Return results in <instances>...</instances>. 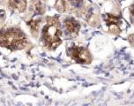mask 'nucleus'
I'll return each instance as SVG.
<instances>
[{
	"label": "nucleus",
	"mask_w": 134,
	"mask_h": 106,
	"mask_svg": "<svg viewBox=\"0 0 134 106\" xmlns=\"http://www.w3.org/2000/svg\"><path fill=\"white\" fill-rule=\"evenodd\" d=\"M27 38L18 28H9L0 30V46L11 50H19L27 47Z\"/></svg>",
	"instance_id": "nucleus-1"
},
{
	"label": "nucleus",
	"mask_w": 134,
	"mask_h": 106,
	"mask_svg": "<svg viewBox=\"0 0 134 106\" xmlns=\"http://www.w3.org/2000/svg\"><path fill=\"white\" fill-rule=\"evenodd\" d=\"M70 1H71L73 4H78L81 1V0H70Z\"/></svg>",
	"instance_id": "nucleus-12"
},
{
	"label": "nucleus",
	"mask_w": 134,
	"mask_h": 106,
	"mask_svg": "<svg viewBox=\"0 0 134 106\" xmlns=\"http://www.w3.org/2000/svg\"><path fill=\"white\" fill-rule=\"evenodd\" d=\"M55 8L60 13H63L66 9L65 1L64 0H57L56 4H55Z\"/></svg>",
	"instance_id": "nucleus-8"
},
{
	"label": "nucleus",
	"mask_w": 134,
	"mask_h": 106,
	"mask_svg": "<svg viewBox=\"0 0 134 106\" xmlns=\"http://www.w3.org/2000/svg\"><path fill=\"white\" fill-rule=\"evenodd\" d=\"M64 25L66 29V32L70 34L71 35H73V36H76L80 29V23L72 17L66 18L64 20Z\"/></svg>",
	"instance_id": "nucleus-4"
},
{
	"label": "nucleus",
	"mask_w": 134,
	"mask_h": 106,
	"mask_svg": "<svg viewBox=\"0 0 134 106\" xmlns=\"http://www.w3.org/2000/svg\"><path fill=\"white\" fill-rule=\"evenodd\" d=\"M62 31L57 17L48 18V22L42 29V41L49 50H55L61 44Z\"/></svg>",
	"instance_id": "nucleus-2"
},
{
	"label": "nucleus",
	"mask_w": 134,
	"mask_h": 106,
	"mask_svg": "<svg viewBox=\"0 0 134 106\" xmlns=\"http://www.w3.org/2000/svg\"><path fill=\"white\" fill-rule=\"evenodd\" d=\"M9 6L13 10L23 13L27 8V0H8Z\"/></svg>",
	"instance_id": "nucleus-6"
},
{
	"label": "nucleus",
	"mask_w": 134,
	"mask_h": 106,
	"mask_svg": "<svg viewBox=\"0 0 134 106\" xmlns=\"http://www.w3.org/2000/svg\"><path fill=\"white\" fill-rule=\"evenodd\" d=\"M5 19V11L0 8V22H2Z\"/></svg>",
	"instance_id": "nucleus-11"
},
{
	"label": "nucleus",
	"mask_w": 134,
	"mask_h": 106,
	"mask_svg": "<svg viewBox=\"0 0 134 106\" xmlns=\"http://www.w3.org/2000/svg\"><path fill=\"white\" fill-rule=\"evenodd\" d=\"M37 1H41V0H37Z\"/></svg>",
	"instance_id": "nucleus-13"
},
{
	"label": "nucleus",
	"mask_w": 134,
	"mask_h": 106,
	"mask_svg": "<svg viewBox=\"0 0 134 106\" xmlns=\"http://www.w3.org/2000/svg\"><path fill=\"white\" fill-rule=\"evenodd\" d=\"M45 8L44 6L42 4V3L41 1H38L37 4L35 6V9H34V12H35V14L37 15V14H42L44 13Z\"/></svg>",
	"instance_id": "nucleus-9"
},
{
	"label": "nucleus",
	"mask_w": 134,
	"mask_h": 106,
	"mask_svg": "<svg viewBox=\"0 0 134 106\" xmlns=\"http://www.w3.org/2000/svg\"><path fill=\"white\" fill-rule=\"evenodd\" d=\"M130 13H131V20L134 24V4L130 7Z\"/></svg>",
	"instance_id": "nucleus-10"
},
{
	"label": "nucleus",
	"mask_w": 134,
	"mask_h": 106,
	"mask_svg": "<svg viewBox=\"0 0 134 106\" xmlns=\"http://www.w3.org/2000/svg\"><path fill=\"white\" fill-rule=\"evenodd\" d=\"M67 53L69 54L71 59L74 61L80 64H89L91 62V55L89 51L84 47L73 45L70 47L67 50Z\"/></svg>",
	"instance_id": "nucleus-3"
},
{
	"label": "nucleus",
	"mask_w": 134,
	"mask_h": 106,
	"mask_svg": "<svg viewBox=\"0 0 134 106\" xmlns=\"http://www.w3.org/2000/svg\"><path fill=\"white\" fill-rule=\"evenodd\" d=\"M27 24L30 28L31 33L34 34V35H37L41 26V20H31Z\"/></svg>",
	"instance_id": "nucleus-7"
},
{
	"label": "nucleus",
	"mask_w": 134,
	"mask_h": 106,
	"mask_svg": "<svg viewBox=\"0 0 134 106\" xmlns=\"http://www.w3.org/2000/svg\"><path fill=\"white\" fill-rule=\"evenodd\" d=\"M103 18L107 26H109L111 29L115 28L119 30V26L122 24V19L120 16H115L110 13H106L103 15Z\"/></svg>",
	"instance_id": "nucleus-5"
}]
</instances>
